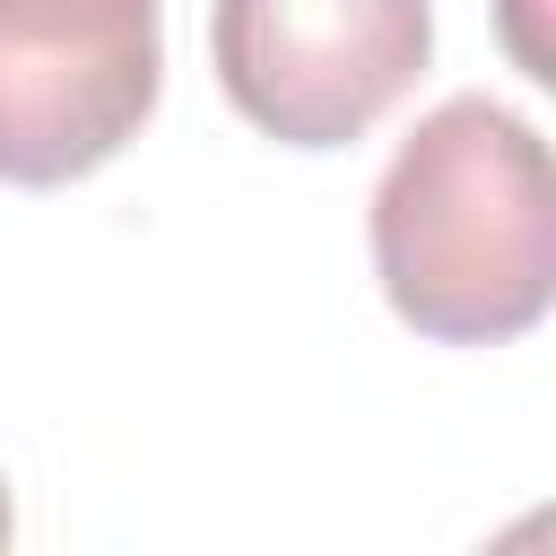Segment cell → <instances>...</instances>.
Instances as JSON below:
<instances>
[{"mask_svg":"<svg viewBox=\"0 0 556 556\" xmlns=\"http://www.w3.org/2000/svg\"><path fill=\"white\" fill-rule=\"evenodd\" d=\"M374 278L417 339L504 348L556 295L547 139L495 96H443L374 182Z\"/></svg>","mask_w":556,"mask_h":556,"instance_id":"1","label":"cell"},{"mask_svg":"<svg viewBox=\"0 0 556 556\" xmlns=\"http://www.w3.org/2000/svg\"><path fill=\"white\" fill-rule=\"evenodd\" d=\"M434 52V0H217L226 104L278 148H356Z\"/></svg>","mask_w":556,"mask_h":556,"instance_id":"2","label":"cell"},{"mask_svg":"<svg viewBox=\"0 0 556 556\" xmlns=\"http://www.w3.org/2000/svg\"><path fill=\"white\" fill-rule=\"evenodd\" d=\"M165 0H0V182L61 191L113 165L165 87Z\"/></svg>","mask_w":556,"mask_h":556,"instance_id":"3","label":"cell"},{"mask_svg":"<svg viewBox=\"0 0 556 556\" xmlns=\"http://www.w3.org/2000/svg\"><path fill=\"white\" fill-rule=\"evenodd\" d=\"M17 539V513H9V486H0V547Z\"/></svg>","mask_w":556,"mask_h":556,"instance_id":"4","label":"cell"}]
</instances>
